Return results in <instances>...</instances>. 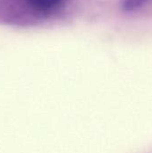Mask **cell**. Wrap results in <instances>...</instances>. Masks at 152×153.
Listing matches in <instances>:
<instances>
[{"label": "cell", "mask_w": 152, "mask_h": 153, "mask_svg": "<svg viewBox=\"0 0 152 153\" xmlns=\"http://www.w3.org/2000/svg\"><path fill=\"white\" fill-rule=\"evenodd\" d=\"M64 0H0V14L12 22H31L56 11Z\"/></svg>", "instance_id": "cell-1"}, {"label": "cell", "mask_w": 152, "mask_h": 153, "mask_svg": "<svg viewBox=\"0 0 152 153\" xmlns=\"http://www.w3.org/2000/svg\"><path fill=\"white\" fill-rule=\"evenodd\" d=\"M148 0H122V8L125 12H134L140 9Z\"/></svg>", "instance_id": "cell-2"}]
</instances>
